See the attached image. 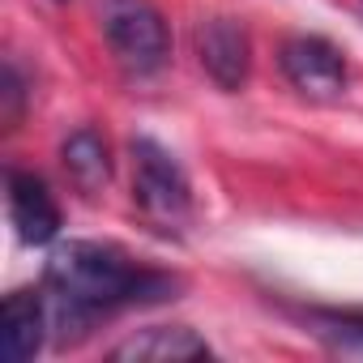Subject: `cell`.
Segmentation results:
<instances>
[{
    "mask_svg": "<svg viewBox=\"0 0 363 363\" xmlns=\"http://www.w3.org/2000/svg\"><path fill=\"white\" fill-rule=\"evenodd\" d=\"M179 278L141 269L128 261V252L94 240H69L48 257L43 269V295L52 312V329L69 337V329L86 333L99 316H111L133 303H158L175 299Z\"/></svg>",
    "mask_w": 363,
    "mask_h": 363,
    "instance_id": "6da1fadb",
    "label": "cell"
},
{
    "mask_svg": "<svg viewBox=\"0 0 363 363\" xmlns=\"http://www.w3.org/2000/svg\"><path fill=\"white\" fill-rule=\"evenodd\" d=\"M197 56H201V69L214 77V86L240 90L248 82L252 43H248V30L235 18H210V22H201L197 26Z\"/></svg>",
    "mask_w": 363,
    "mask_h": 363,
    "instance_id": "5b68a950",
    "label": "cell"
},
{
    "mask_svg": "<svg viewBox=\"0 0 363 363\" xmlns=\"http://www.w3.org/2000/svg\"><path fill=\"white\" fill-rule=\"evenodd\" d=\"M210 342L201 333H193L189 325H154L141 329L133 337H124L120 346H111L116 363H189V359H206Z\"/></svg>",
    "mask_w": 363,
    "mask_h": 363,
    "instance_id": "ba28073f",
    "label": "cell"
},
{
    "mask_svg": "<svg viewBox=\"0 0 363 363\" xmlns=\"http://www.w3.org/2000/svg\"><path fill=\"white\" fill-rule=\"evenodd\" d=\"M52 329L48 295L43 291H13L0 308V354L9 363H26L43 350V337Z\"/></svg>",
    "mask_w": 363,
    "mask_h": 363,
    "instance_id": "8992f818",
    "label": "cell"
},
{
    "mask_svg": "<svg viewBox=\"0 0 363 363\" xmlns=\"http://www.w3.org/2000/svg\"><path fill=\"white\" fill-rule=\"evenodd\" d=\"M342 346H359L363 350V320H350V316H342V320H333V329H329Z\"/></svg>",
    "mask_w": 363,
    "mask_h": 363,
    "instance_id": "8fae6325",
    "label": "cell"
},
{
    "mask_svg": "<svg viewBox=\"0 0 363 363\" xmlns=\"http://www.w3.org/2000/svg\"><path fill=\"white\" fill-rule=\"evenodd\" d=\"M9 218H13L22 244L43 248L60 235V206H56L52 189L30 171H9Z\"/></svg>",
    "mask_w": 363,
    "mask_h": 363,
    "instance_id": "52a82bcc",
    "label": "cell"
},
{
    "mask_svg": "<svg viewBox=\"0 0 363 363\" xmlns=\"http://www.w3.org/2000/svg\"><path fill=\"white\" fill-rule=\"evenodd\" d=\"M286 82L308 99H337L346 90V56L320 35H291L278 52Z\"/></svg>",
    "mask_w": 363,
    "mask_h": 363,
    "instance_id": "277c9868",
    "label": "cell"
},
{
    "mask_svg": "<svg viewBox=\"0 0 363 363\" xmlns=\"http://www.w3.org/2000/svg\"><path fill=\"white\" fill-rule=\"evenodd\" d=\"M133 206L162 235H179L193 218L189 175L154 137H133Z\"/></svg>",
    "mask_w": 363,
    "mask_h": 363,
    "instance_id": "7a4b0ae2",
    "label": "cell"
},
{
    "mask_svg": "<svg viewBox=\"0 0 363 363\" xmlns=\"http://www.w3.org/2000/svg\"><path fill=\"white\" fill-rule=\"evenodd\" d=\"M22 107H26V86H22L18 65L9 60V65H5V77H0V124H5V128H18Z\"/></svg>",
    "mask_w": 363,
    "mask_h": 363,
    "instance_id": "30bf717a",
    "label": "cell"
},
{
    "mask_svg": "<svg viewBox=\"0 0 363 363\" xmlns=\"http://www.w3.org/2000/svg\"><path fill=\"white\" fill-rule=\"evenodd\" d=\"M60 162H65L69 179L86 197H94L99 189H107V179H111V150H107V137L99 128H77L60 145Z\"/></svg>",
    "mask_w": 363,
    "mask_h": 363,
    "instance_id": "9c48e42d",
    "label": "cell"
},
{
    "mask_svg": "<svg viewBox=\"0 0 363 363\" xmlns=\"http://www.w3.org/2000/svg\"><path fill=\"white\" fill-rule=\"evenodd\" d=\"M107 48L133 77H150L171 56V35L154 0H99Z\"/></svg>",
    "mask_w": 363,
    "mask_h": 363,
    "instance_id": "3957f363",
    "label": "cell"
}]
</instances>
